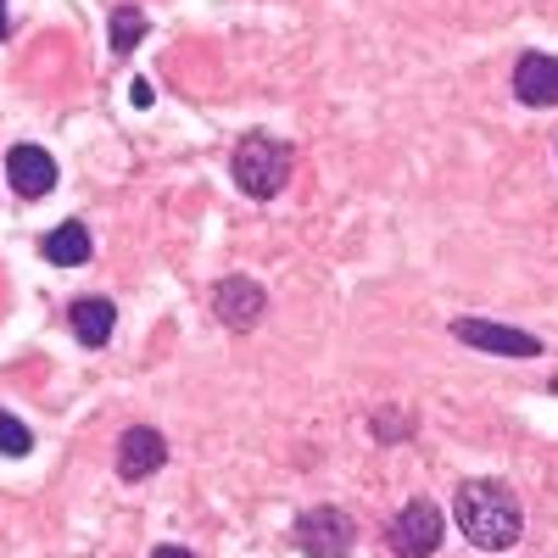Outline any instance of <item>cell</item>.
Wrapping results in <instances>:
<instances>
[{
    "label": "cell",
    "mask_w": 558,
    "mask_h": 558,
    "mask_svg": "<svg viewBox=\"0 0 558 558\" xmlns=\"http://www.w3.org/2000/svg\"><path fill=\"white\" fill-rule=\"evenodd\" d=\"M452 514H458V531L470 536L481 553H502V547H514L520 531H525V508L514 497V486L508 481H463L458 486V502H452Z\"/></svg>",
    "instance_id": "cell-1"
},
{
    "label": "cell",
    "mask_w": 558,
    "mask_h": 558,
    "mask_svg": "<svg viewBox=\"0 0 558 558\" xmlns=\"http://www.w3.org/2000/svg\"><path fill=\"white\" fill-rule=\"evenodd\" d=\"M291 168H296L291 146H286V140H274V134H263V129L246 134L241 146H235V157H229L235 191H246L252 202H274L291 184Z\"/></svg>",
    "instance_id": "cell-2"
},
{
    "label": "cell",
    "mask_w": 558,
    "mask_h": 558,
    "mask_svg": "<svg viewBox=\"0 0 558 558\" xmlns=\"http://www.w3.org/2000/svg\"><path fill=\"white\" fill-rule=\"evenodd\" d=\"M441 531H447L441 508L430 497H413V502H402V514L386 525V547L397 558H430L441 547Z\"/></svg>",
    "instance_id": "cell-3"
},
{
    "label": "cell",
    "mask_w": 558,
    "mask_h": 558,
    "mask_svg": "<svg viewBox=\"0 0 558 558\" xmlns=\"http://www.w3.org/2000/svg\"><path fill=\"white\" fill-rule=\"evenodd\" d=\"M352 542H357V525L341 514V508H330V502L296 514V547L307 558H352Z\"/></svg>",
    "instance_id": "cell-4"
},
{
    "label": "cell",
    "mask_w": 558,
    "mask_h": 558,
    "mask_svg": "<svg viewBox=\"0 0 558 558\" xmlns=\"http://www.w3.org/2000/svg\"><path fill=\"white\" fill-rule=\"evenodd\" d=\"M452 336L475 352H502V357H542V336L514 330V324H492V318H458Z\"/></svg>",
    "instance_id": "cell-5"
},
{
    "label": "cell",
    "mask_w": 558,
    "mask_h": 558,
    "mask_svg": "<svg viewBox=\"0 0 558 558\" xmlns=\"http://www.w3.org/2000/svg\"><path fill=\"white\" fill-rule=\"evenodd\" d=\"M263 307H268V296H263L257 279H246V274L218 279V291H213V313L229 324V330H252V324L263 318Z\"/></svg>",
    "instance_id": "cell-6"
},
{
    "label": "cell",
    "mask_w": 558,
    "mask_h": 558,
    "mask_svg": "<svg viewBox=\"0 0 558 558\" xmlns=\"http://www.w3.org/2000/svg\"><path fill=\"white\" fill-rule=\"evenodd\" d=\"M162 463H168V441L151 425H134L118 436V475L123 481H151Z\"/></svg>",
    "instance_id": "cell-7"
},
{
    "label": "cell",
    "mask_w": 558,
    "mask_h": 558,
    "mask_svg": "<svg viewBox=\"0 0 558 558\" xmlns=\"http://www.w3.org/2000/svg\"><path fill=\"white\" fill-rule=\"evenodd\" d=\"M7 179H12V191L23 202H39L57 184V162H51V151H45V146H12L7 151Z\"/></svg>",
    "instance_id": "cell-8"
},
{
    "label": "cell",
    "mask_w": 558,
    "mask_h": 558,
    "mask_svg": "<svg viewBox=\"0 0 558 558\" xmlns=\"http://www.w3.org/2000/svg\"><path fill=\"white\" fill-rule=\"evenodd\" d=\"M514 96H520L525 107H558V57H547V51L520 57V68H514Z\"/></svg>",
    "instance_id": "cell-9"
},
{
    "label": "cell",
    "mask_w": 558,
    "mask_h": 558,
    "mask_svg": "<svg viewBox=\"0 0 558 558\" xmlns=\"http://www.w3.org/2000/svg\"><path fill=\"white\" fill-rule=\"evenodd\" d=\"M68 324H73V336H78L84 347H107V341H112V324H118V307H112L107 296H78V302L68 307Z\"/></svg>",
    "instance_id": "cell-10"
},
{
    "label": "cell",
    "mask_w": 558,
    "mask_h": 558,
    "mask_svg": "<svg viewBox=\"0 0 558 558\" xmlns=\"http://www.w3.org/2000/svg\"><path fill=\"white\" fill-rule=\"evenodd\" d=\"M39 252H45V263H57V268H78V263H89L96 241H89V229L78 218H68V223H57L51 235L39 241Z\"/></svg>",
    "instance_id": "cell-11"
},
{
    "label": "cell",
    "mask_w": 558,
    "mask_h": 558,
    "mask_svg": "<svg viewBox=\"0 0 558 558\" xmlns=\"http://www.w3.org/2000/svg\"><path fill=\"white\" fill-rule=\"evenodd\" d=\"M140 39H146V17H140L134 7H118V12H112V51L129 57Z\"/></svg>",
    "instance_id": "cell-12"
},
{
    "label": "cell",
    "mask_w": 558,
    "mask_h": 558,
    "mask_svg": "<svg viewBox=\"0 0 558 558\" xmlns=\"http://www.w3.org/2000/svg\"><path fill=\"white\" fill-rule=\"evenodd\" d=\"M34 452V430L17 413H0V458H28Z\"/></svg>",
    "instance_id": "cell-13"
},
{
    "label": "cell",
    "mask_w": 558,
    "mask_h": 558,
    "mask_svg": "<svg viewBox=\"0 0 558 558\" xmlns=\"http://www.w3.org/2000/svg\"><path fill=\"white\" fill-rule=\"evenodd\" d=\"M375 436H380V441L413 436V413H402V408H380V413H375Z\"/></svg>",
    "instance_id": "cell-14"
},
{
    "label": "cell",
    "mask_w": 558,
    "mask_h": 558,
    "mask_svg": "<svg viewBox=\"0 0 558 558\" xmlns=\"http://www.w3.org/2000/svg\"><path fill=\"white\" fill-rule=\"evenodd\" d=\"M129 101H134V107H151V84L134 78V84H129Z\"/></svg>",
    "instance_id": "cell-15"
},
{
    "label": "cell",
    "mask_w": 558,
    "mask_h": 558,
    "mask_svg": "<svg viewBox=\"0 0 558 558\" xmlns=\"http://www.w3.org/2000/svg\"><path fill=\"white\" fill-rule=\"evenodd\" d=\"M151 558H196V553H184V547H173V542H168V547H157Z\"/></svg>",
    "instance_id": "cell-16"
},
{
    "label": "cell",
    "mask_w": 558,
    "mask_h": 558,
    "mask_svg": "<svg viewBox=\"0 0 558 558\" xmlns=\"http://www.w3.org/2000/svg\"><path fill=\"white\" fill-rule=\"evenodd\" d=\"M7 28H12V17H7V0H0V39H7Z\"/></svg>",
    "instance_id": "cell-17"
}]
</instances>
